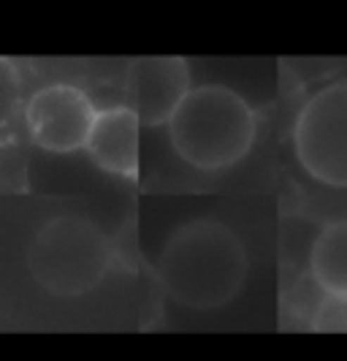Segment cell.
<instances>
[{"label": "cell", "instance_id": "7a4b0ae2", "mask_svg": "<svg viewBox=\"0 0 347 361\" xmlns=\"http://www.w3.org/2000/svg\"><path fill=\"white\" fill-rule=\"evenodd\" d=\"M168 145L198 171L236 166L255 145L258 114L244 95L225 85H198L165 126Z\"/></svg>", "mask_w": 347, "mask_h": 361}, {"label": "cell", "instance_id": "5b68a950", "mask_svg": "<svg viewBox=\"0 0 347 361\" xmlns=\"http://www.w3.org/2000/svg\"><path fill=\"white\" fill-rule=\"evenodd\" d=\"M92 98L71 82H49L38 87L25 104V126L33 145L52 155H71L87 149L92 126L98 120Z\"/></svg>", "mask_w": 347, "mask_h": 361}, {"label": "cell", "instance_id": "8992f818", "mask_svg": "<svg viewBox=\"0 0 347 361\" xmlns=\"http://www.w3.org/2000/svg\"><path fill=\"white\" fill-rule=\"evenodd\" d=\"M128 106L146 128H165L190 95V68L182 57H141L128 68Z\"/></svg>", "mask_w": 347, "mask_h": 361}, {"label": "cell", "instance_id": "277c9868", "mask_svg": "<svg viewBox=\"0 0 347 361\" xmlns=\"http://www.w3.org/2000/svg\"><path fill=\"white\" fill-rule=\"evenodd\" d=\"M293 152L312 180L347 188V79L312 92L296 111Z\"/></svg>", "mask_w": 347, "mask_h": 361}, {"label": "cell", "instance_id": "6da1fadb", "mask_svg": "<svg viewBox=\"0 0 347 361\" xmlns=\"http://www.w3.org/2000/svg\"><path fill=\"white\" fill-rule=\"evenodd\" d=\"M247 269V247L236 231L217 217H196L165 239L155 277L174 305L209 312L236 296Z\"/></svg>", "mask_w": 347, "mask_h": 361}, {"label": "cell", "instance_id": "52a82bcc", "mask_svg": "<svg viewBox=\"0 0 347 361\" xmlns=\"http://www.w3.org/2000/svg\"><path fill=\"white\" fill-rule=\"evenodd\" d=\"M139 133H141V120L128 104L101 109L92 126L90 142H87V155L101 171L122 177V180H136Z\"/></svg>", "mask_w": 347, "mask_h": 361}, {"label": "cell", "instance_id": "ba28073f", "mask_svg": "<svg viewBox=\"0 0 347 361\" xmlns=\"http://www.w3.org/2000/svg\"><path fill=\"white\" fill-rule=\"evenodd\" d=\"M310 274L323 296L347 299V217L326 223L310 250Z\"/></svg>", "mask_w": 347, "mask_h": 361}, {"label": "cell", "instance_id": "3957f363", "mask_svg": "<svg viewBox=\"0 0 347 361\" xmlns=\"http://www.w3.org/2000/svg\"><path fill=\"white\" fill-rule=\"evenodd\" d=\"M114 264L109 236L82 215H57L38 226L27 247V271L41 290L76 299L95 290Z\"/></svg>", "mask_w": 347, "mask_h": 361}, {"label": "cell", "instance_id": "9c48e42d", "mask_svg": "<svg viewBox=\"0 0 347 361\" xmlns=\"http://www.w3.org/2000/svg\"><path fill=\"white\" fill-rule=\"evenodd\" d=\"M312 329L317 331H347V299L323 296L312 312Z\"/></svg>", "mask_w": 347, "mask_h": 361}]
</instances>
